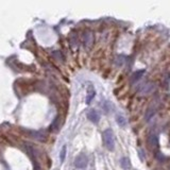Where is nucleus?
I'll list each match as a JSON object with an SVG mask.
<instances>
[{
    "label": "nucleus",
    "instance_id": "nucleus-1",
    "mask_svg": "<svg viewBox=\"0 0 170 170\" xmlns=\"http://www.w3.org/2000/svg\"><path fill=\"white\" fill-rule=\"evenodd\" d=\"M103 142L109 151H113L115 148V142H114V133L111 129H106L103 132Z\"/></svg>",
    "mask_w": 170,
    "mask_h": 170
},
{
    "label": "nucleus",
    "instance_id": "nucleus-2",
    "mask_svg": "<svg viewBox=\"0 0 170 170\" xmlns=\"http://www.w3.org/2000/svg\"><path fill=\"white\" fill-rule=\"evenodd\" d=\"M87 163H88L87 156L85 154H83V153L79 154L78 156L76 157V159H74V166H76L77 168H79V169L85 168L87 166Z\"/></svg>",
    "mask_w": 170,
    "mask_h": 170
},
{
    "label": "nucleus",
    "instance_id": "nucleus-3",
    "mask_svg": "<svg viewBox=\"0 0 170 170\" xmlns=\"http://www.w3.org/2000/svg\"><path fill=\"white\" fill-rule=\"evenodd\" d=\"M28 134L31 137L35 138V139H37V140H41V142H45V140H46V134L41 131H30V132H28Z\"/></svg>",
    "mask_w": 170,
    "mask_h": 170
},
{
    "label": "nucleus",
    "instance_id": "nucleus-4",
    "mask_svg": "<svg viewBox=\"0 0 170 170\" xmlns=\"http://www.w3.org/2000/svg\"><path fill=\"white\" fill-rule=\"evenodd\" d=\"M87 119L92 121L93 123H98L99 120H100V115L95 110H90L87 113Z\"/></svg>",
    "mask_w": 170,
    "mask_h": 170
},
{
    "label": "nucleus",
    "instance_id": "nucleus-5",
    "mask_svg": "<svg viewBox=\"0 0 170 170\" xmlns=\"http://www.w3.org/2000/svg\"><path fill=\"white\" fill-rule=\"evenodd\" d=\"M96 96V92L94 90L93 87H90L87 90V96H86V104H90L92 102V100L94 99V97Z\"/></svg>",
    "mask_w": 170,
    "mask_h": 170
},
{
    "label": "nucleus",
    "instance_id": "nucleus-6",
    "mask_svg": "<svg viewBox=\"0 0 170 170\" xmlns=\"http://www.w3.org/2000/svg\"><path fill=\"white\" fill-rule=\"evenodd\" d=\"M148 145L151 149L155 148L157 145V136L156 135H151L150 137L148 138Z\"/></svg>",
    "mask_w": 170,
    "mask_h": 170
},
{
    "label": "nucleus",
    "instance_id": "nucleus-7",
    "mask_svg": "<svg viewBox=\"0 0 170 170\" xmlns=\"http://www.w3.org/2000/svg\"><path fill=\"white\" fill-rule=\"evenodd\" d=\"M116 121H117V124L121 128H124L126 126V118L122 115H117L116 116Z\"/></svg>",
    "mask_w": 170,
    "mask_h": 170
},
{
    "label": "nucleus",
    "instance_id": "nucleus-8",
    "mask_svg": "<svg viewBox=\"0 0 170 170\" xmlns=\"http://www.w3.org/2000/svg\"><path fill=\"white\" fill-rule=\"evenodd\" d=\"M120 165H121V167L123 168V169H129L130 168V159H128V157H122L121 159H120Z\"/></svg>",
    "mask_w": 170,
    "mask_h": 170
},
{
    "label": "nucleus",
    "instance_id": "nucleus-9",
    "mask_svg": "<svg viewBox=\"0 0 170 170\" xmlns=\"http://www.w3.org/2000/svg\"><path fill=\"white\" fill-rule=\"evenodd\" d=\"M66 145H64L63 147H62V150H61V153H60V161L63 163L64 161H65V157H66V150H67V148H66Z\"/></svg>",
    "mask_w": 170,
    "mask_h": 170
},
{
    "label": "nucleus",
    "instance_id": "nucleus-10",
    "mask_svg": "<svg viewBox=\"0 0 170 170\" xmlns=\"http://www.w3.org/2000/svg\"><path fill=\"white\" fill-rule=\"evenodd\" d=\"M142 74H144V70H140L139 72H135V74L132 76V82H135V81H137V80H139L140 79V77L142 76Z\"/></svg>",
    "mask_w": 170,
    "mask_h": 170
}]
</instances>
